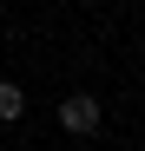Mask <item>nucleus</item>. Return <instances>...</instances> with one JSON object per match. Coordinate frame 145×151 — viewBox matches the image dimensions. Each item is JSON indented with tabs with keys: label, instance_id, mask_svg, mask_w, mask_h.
<instances>
[{
	"label": "nucleus",
	"instance_id": "nucleus-1",
	"mask_svg": "<svg viewBox=\"0 0 145 151\" xmlns=\"http://www.w3.org/2000/svg\"><path fill=\"white\" fill-rule=\"evenodd\" d=\"M59 125H66L72 138H92V132H99V99H92V92H72L66 105H59Z\"/></svg>",
	"mask_w": 145,
	"mask_h": 151
},
{
	"label": "nucleus",
	"instance_id": "nucleus-2",
	"mask_svg": "<svg viewBox=\"0 0 145 151\" xmlns=\"http://www.w3.org/2000/svg\"><path fill=\"white\" fill-rule=\"evenodd\" d=\"M20 112H27V92H20V86H7V79H0V125H13Z\"/></svg>",
	"mask_w": 145,
	"mask_h": 151
}]
</instances>
